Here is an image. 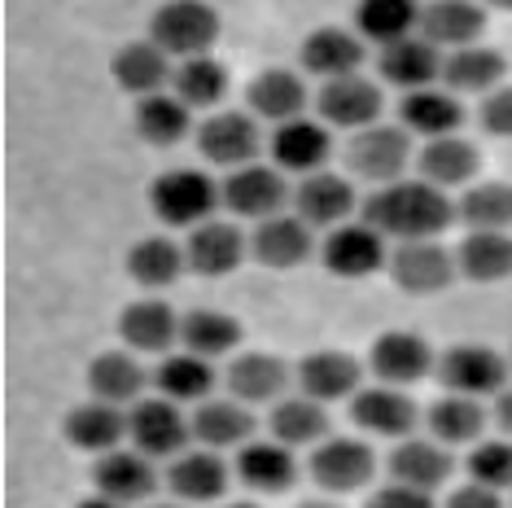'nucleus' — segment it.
I'll use <instances>...</instances> for the list:
<instances>
[{"instance_id":"nucleus-1","label":"nucleus","mask_w":512,"mask_h":508,"mask_svg":"<svg viewBox=\"0 0 512 508\" xmlns=\"http://www.w3.org/2000/svg\"><path fill=\"white\" fill-rule=\"evenodd\" d=\"M364 224L381 237H394L403 241H434L442 228L456 219L451 211V198L442 189L425 180H399V184H386V189L368 193L364 198Z\"/></svg>"},{"instance_id":"nucleus-2","label":"nucleus","mask_w":512,"mask_h":508,"mask_svg":"<svg viewBox=\"0 0 512 508\" xmlns=\"http://www.w3.org/2000/svg\"><path fill=\"white\" fill-rule=\"evenodd\" d=\"M219 184L211 176L193 167H176V171H162V176L149 184V206L167 228H202L211 224V215L219 211Z\"/></svg>"},{"instance_id":"nucleus-3","label":"nucleus","mask_w":512,"mask_h":508,"mask_svg":"<svg viewBox=\"0 0 512 508\" xmlns=\"http://www.w3.org/2000/svg\"><path fill=\"white\" fill-rule=\"evenodd\" d=\"M149 40L180 62L211 57V44L219 40V9L197 5V0H171L149 18Z\"/></svg>"},{"instance_id":"nucleus-4","label":"nucleus","mask_w":512,"mask_h":508,"mask_svg":"<svg viewBox=\"0 0 512 508\" xmlns=\"http://www.w3.org/2000/svg\"><path fill=\"white\" fill-rule=\"evenodd\" d=\"M407 163H412V141H407L403 127H390V123L364 127V132H355L351 145H346V167H351L359 180L381 184V189L399 184Z\"/></svg>"},{"instance_id":"nucleus-5","label":"nucleus","mask_w":512,"mask_h":508,"mask_svg":"<svg viewBox=\"0 0 512 508\" xmlns=\"http://www.w3.org/2000/svg\"><path fill=\"white\" fill-rule=\"evenodd\" d=\"M438 381L447 386V395H464V399H477L482 403L486 395H504V381H508V364L499 360L491 346H477V342H464V346H451L447 355L438 360Z\"/></svg>"},{"instance_id":"nucleus-6","label":"nucleus","mask_w":512,"mask_h":508,"mask_svg":"<svg viewBox=\"0 0 512 508\" xmlns=\"http://www.w3.org/2000/svg\"><path fill=\"white\" fill-rule=\"evenodd\" d=\"M197 149H202L206 163L215 167H254L259 158V123L254 114H241V110H219L211 114L202 127H197Z\"/></svg>"},{"instance_id":"nucleus-7","label":"nucleus","mask_w":512,"mask_h":508,"mask_svg":"<svg viewBox=\"0 0 512 508\" xmlns=\"http://www.w3.org/2000/svg\"><path fill=\"white\" fill-rule=\"evenodd\" d=\"M127 438H132L136 452L149 456V460L176 456L193 438V425L171 399H141L132 412H127Z\"/></svg>"},{"instance_id":"nucleus-8","label":"nucleus","mask_w":512,"mask_h":508,"mask_svg":"<svg viewBox=\"0 0 512 508\" xmlns=\"http://www.w3.org/2000/svg\"><path fill=\"white\" fill-rule=\"evenodd\" d=\"M316 110H320L324 127L364 132V127H377V119H381V88L364 75L329 79V84L316 92Z\"/></svg>"},{"instance_id":"nucleus-9","label":"nucleus","mask_w":512,"mask_h":508,"mask_svg":"<svg viewBox=\"0 0 512 508\" xmlns=\"http://www.w3.org/2000/svg\"><path fill=\"white\" fill-rule=\"evenodd\" d=\"M307 469H311V478H316L324 491L351 495V491H359V487H368L372 482L377 460H372V447L359 443V438H324L316 452H311Z\"/></svg>"},{"instance_id":"nucleus-10","label":"nucleus","mask_w":512,"mask_h":508,"mask_svg":"<svg viewBox=\"0 0 512 508\" xmlns=\"http://www.w3.org/2000/svg\"><path fill=\"white\" fill-rule=\"evenodd\" d=\"M390 276L403 294H442L451 281H456V259L438 246V241H403L399 250L390 254Z\"/></svg>"},{"instance_id":"nucleus-11","label":"nucleus","mask_w":512,"mask_h":508,"mask_svg":"<svg viewBox=\"0 0 512 508\" xmlns=\"http://www.w3.org/2000/svg\"><path fill=\"white\" fill-rule=\"evenodd\" d=\"M368 368L372 377L381 381V386H412V381H421L429 368H438L434 351H429V342L421 333H407V329H390L381 333L377 342H372L368 351Z\"/></svg>"},{"instance_id":"nucleus-12","label":"nucleus","mask_w":512,"mask_h":508,"mask_svg":"<svg viewBox=\"0 0 512 508\" xmlns=\"http://www.w3.org/2000/svg\"><path fill=\"white\" fill-rule=\"evenodd\" d=\"M219 198H224V206L232 215H241V219H276V215H285L281 206L289 198V189H285V176L276 167H241V171H232V176L219 184Z\"/></svg>"},{"instance_id":"nucleus-13","label":"nucleus","mask_w":512,"mask_h":508,"mask_svg":"<svg viewBox=\"0 0 512 508\" xmlns=\"http://www.w3.org/2000/svg\"><path fill=\"white\" fill-rule=\"evenodd\" d=\"M351 421L364 434L399 438L403 443V438H412L421 412H416V403L407 399L399 386H368V390H359V395L351 399Z\"/></svg>"},{"instance_id":"nucleus-14","label":"nucleus","mask_w":512,"mask_h":508,"mask_svg":"<svg viewBox=\"0 0 512 508\" xmlns=\"http://www.w3.org/2000/svg\"><path fill=\"white\" fill-rule=\"evenodd\" d=\"M320 263L333 276H372L386 259V241L368 224H342L320 241Z\"/></svg>"},{"instance_id":"nucleus-15","label":"nucleus","mask_w":512,"mask_h":508,"mask_svg":"<svg viewBox=\"0 0 512 508\" xmlns=\"http://www.w3.org/2000/svg\"><path fill=\"white\" fill-rule=\"evenodd\" d=\"M482 31H486L482 5H469V0H438V5L421 9V31H416V36L429 40L438 53L442 49L460 53V49H473Z\"/></svg>"},{"instance_id":"nucleus-16","label":"nucleus","mask_w":512,"mask_h":508,"mask_svg":"<svg viewBox=\"0 0 512 508\" xmlns=\"http://www.w3.org/2000/svg\"><path fill=\"white\" fill-rule=\"evenodd\" d=\"M355 211V189L333 171H316L294 189V215L307 228H342L346 215Z\"/></svg>"},{"instance_id":"nucleus-17","label":"nucleus","mask_w":512,"mask_h":508,"mask_svg":"<svg viewBox=\"0 0 512 508\" xmlns=\"http://www.w3.org/2000/svg\"><path fill=\"white\" fill-rule=\"evenodd\" d=\"M298 62H302V71L320 75L324 84H329V79L359 75V66H364V40L342 27H320L302 40Z\"/></svg>"},{"instance_id":"nucleus-18","label":"nucleus","mask_w":512,"mask_h":508,"mask_svg":"<svg viewBox=\"0 0 512 508\" xmlns=\"http://www.w3.org/2000/svg\"><path fill=\"white\" fill-rule=\"evenodd\" d=\"M250 237H241L237 224H224V219H211V224L193 228L189 241H184V259L197 276H228L246 259Z\"/></svg>"},{"instance_id":"nucleus-19","label":"nucleus","mask_w":512,"mask_h":508,"mask_svg":"<svg viewBox=\"0 0 512 508\" xmlns=\"http://www.w3.org/2000/svg\"><path fill=\"white\" fill-rule=\"evenodd\" d=\"M333 154V136L329 127L316 123V119H294L285 127H276L272 136V158L281 171H302V180L316 176V171L329 163Z\"/></svg>"},{"instance_id":"nucleus-20","label":"nucleus","mask_w":512,"mask_h":508,"mask_svg":"<svg viewBox=\"0 0 512 508\" xmlns=\"http://www.w3.org/2000/svg\"><path fill=\"white\" fill-rule=\"evenodd\" d=\"M246 101H250V114L254 119H267L276 127L294 123V119H307V84L294 75V71H263L250 79L246 88Z\"/></svg>"},{"instance_id":"nucleus-21","label":"nucleus","mask_w":512,"mask_h":508,"mask_svg":"<svg viewBox=\"0 0 512 508\" xmlns=\"http://www.w3.org/2000/svg\"><path fill=\"white\" fill-rule=\"evenodd\" d=\"M92 482H97V495H106L114 504H136L158 491V473L149 465V456H141V452L101 456L97 469H92Z\"/></svg>"},{"instance_id":"nucleus-22","label":"nucleus","mask_w":512,"mask_h":508,"mask_svg":"<svg viewBox=\"0 0 512 508\" xmlns=\"http://www.w3.org/2000/svg\"><path fill=\"white\" fill-rule=\"evenodd\" d=\"M311 228L302 224L298 215H276L263 219L250 233V254L263 263V268H298V263L311 259Z\"/></svg>"},{"instance_id":"nucleus-23","label":"nucleus","mask_w":512,"mask_h":508,"mask_svg":"<svg viewBox=\"0 0 512 508\" xmlns=\"http://www.w3.org/2000/svg\"><path fill=\"white\" fill-rule=\"evenodd\" d=\"M110 75H114V84H119L123 92H132V97H158L162 84L167 79H176L171 75V57L158 49L154 40H132V44H123L119 53H114V62H110Z\"/></svg>"},{"instance_id":"nucleus-24","label":"nucleus","mask_w":512,"mask_h":508,"mask_svg":"<svg viewBox=\"0 0 512 508\" xmlns=\"http://www.w3.org/2000/svg\"><path fill=\"white\" fill-rule=\"evenodd\" d=\"M460 123H464V106L456 101V92H442V88L403 92V101H399V127L403 132L442 141V136H456Z\"/></svg>"},{"instance_id":"nucleus-25","label":"nucleus","mask_w":512,"mask_h":508,"mask_svg":"<svg viewBox=\"0 0 512 508\" xmlns=\"http://www.w3.org/2000/svg\"><path fill=\"white\" fill-rule=\"evenodd\" d=\"M390 478L399 487L434 495L451 478V456L442 452V443H434V438H403L390 452Z\"/></svg>"},{"instance_id":"nucleus-26","label":"nucleus","mask_w":512,"mask_h":508,"mask_svg":"<svg viewBox=\"0 0 512 508\" xmlns=\"http://www.w3.org/2000/svg\"><path fill=\"white\" fill-rule=\"evenodd\" d=\"M224 386L237 403H276L289 386V368L276 360V355H263V351H246L228 364L224 373Z\"/></svg>"},{"instance_id":"nucleus-27","label":"nucleus","mask_w":512,"mask_h":508,"mask_svg":"<svg viewBox=\"0 0 512 508\" xmlns=\"http://www.w3.org/2000/svg\"><path fill=\"white\" fill-rule=\"evenodd\" d=\"M298 390L316 403H337L359 395V364L342 351H316L298 364Z\"/></svg>"},{"instance_id":"nucleus-28","label":"nucleus","mask_w":512,"mask_h":508,"mask_svg":"<svg viewBox=\"0 0 512 508\" xmlns=\"http://www.w3.org/2000/svg\"><path fill=\"white\" fill-rule=\"evenodd\" d=\"M119 338L132 346V351L162 355V351H171V342L180 338V316L167 303H158V298H145V303L123 307Z\"/></svg>"},{"instance_id":"nucleus-29","label":"nucleus","mask_w":512,"mask_h":508,"mask_svg":"<svg viewBox=\"0 0 512 508\" xmlns=\"http://www.w3.org/2000/svg\"><path fill=\"white\" fill-rule=\"evenodd\" d=\"M442 57L434 44L412 36L394 49H381V79L403 92H421V88H434V79H442Z\"/></svg>"},{"instance_id":"nucleus-30","label":"nucleus","mask_w":512,"mask_h":508,"mask_svg":"<svg viewBox=\"0 0 512 508\" xmlns=\"http://www.w3.org/2000/svg\"><path fill=\"white\" fill-rule=\"evenodd\" d=\"M355 31L359 40L377 44V49H394L421 31V9L407 0H368L355 9Z\"/></svg>"},{"instance_id":"nucleus-31","label":"nucleus","mask_w":512,"mask_h":508,"mask_svg":"<svg viewBox=\"0 0 512 508\" xmlns=\"http://www.w3.org/2000/svg\"><path fill=\"white\" fill-rule=\"evenodd\" d=\"M237 478L254 491L281 495L298 482V460L285 443H246L237 452Z\"/></svg>"},{"instance_id":"nucleus-32","label":"nucleus","mask_w":512,"mask_h":508,"mask_svg":"<svg viewBox=\"0 0 512 508\" xmlns=\"http://www.w3.org/2000/svg\"><path fill=\"white\" fill-rule=\"evenodd\" d=\"M167 487L171 495H180L184 504H206V500H219L228 491V465L219 460L215 452H184L176 456V465L167 473Z\"/></svg>"},{"instance_id":"nucleus-33","label":"nucleus","mask_w":512,"mask_h":508,"mask_svg":"<svg viewBox=\"0 0 512 508\" xmlns=\"http://www.w3.org/2000/svg\"><path fill=\"white\" fill-rule=\"evenodd\" d=\"M189 425H193L197 443L211 447V452H219V447H241L254 434V417L246 412V403H237V399H206V403H197V412L189 417Z\"/></svg>"},{"instance_id":"nucleus-34","label":"nucleus","mask_w":512,"mask_h":508,"mask_svg":"<svg viewBox=\"0 0 512 508\" xmlns=\"http://www.w3.org/2000/svg\"><path fill=\"white\" fill-rule=\"evenodd\" d=\"M66 438L84 452H114V447L127 438V412H119L114 403H101V399H88L66 417Z\"/></svg>"},{"instance_id":"nucleus-35","label":"nucleus","mask_w":512,"mask_h":508,"mask_svg":"<svg viewBox=\"0 0 512 508\" xmlns=\"http://www.w3.org/2000/svg\"><path fill=\"white\" fill-rule=\"evenodd\" d=\"M416 171H421L425 184L434 189H456V184H469L477 176V149L464 141V136H442V141H429L416 158Z\"/></svg>"},{"instance_id":"nucleus-36","label":"nucleus","mask_w":512,"mask_h":508,"mask_svg":"<svg viewBox=\"0 0 512 508\" xmlns=\"http://www.w3.org/2000/svg\"><path fill=\"white\" fill-rule=\"evenodd\" d=\"M184 268H189V259H184V250L167 237H145L127 250V272H132V281L145 285V290H167V285H176Z\"/></svg>"},{"instance_id":"nucleus-37","label":"nucleus","mask_w":512,"mask_h":508,"mask_svg":"<svg viewBox=\"0 0 512 508\" xmlns=\"http://www.w3.org/2000/svg\"><path fill=\"white\" fill-rule=\"evenodd\" d=\"M158 399L171 403H206V395L215 390V368L211 360H197V355H167L154 373Z\"/></svg>"},{"instance_id":"nucleus-38","label":"nucleus","mask_w":512,"mask_h":508,"mask_svg":"<svg viewBox=\"0 0 512 508\" xmlns=\"http://www.w3.org/2000/svg\"><path fill=\"white\" fill-rule=\"evenodd\" d=\"M180 342L189 355H197V360H219V355H228L232 346H241V325L232 316H224V311L197 307L180 320Z\"/></svg>"},{"instance_id":"nucleus-39","label":"nucleus","mask_w":512,"mask_h":508,"mask_svg":"<svg viewBox=\"0 0 512 508\" xmlns=\"http://www.w3.org/2000/svg\"><path fill=\"white\" fill-rule=\"evenodd\" d=\"M88 390H92V399L123 408V403H132L145 390V368L123 351H106L88 364Z\"/></svg>"},{"instance_id":"nucleus-40","label":"nucleus","mask_w":512,"mask_h":508,"mask_svg":"<svg viewBox=\"0 0 512 508\" xmlns=\"http://www.w3.org/2000/svg\"><path fill=\"white\" fill-rule=\"evenodd\" d=\"M272 438L285 447H311V443H324L329 438V412L324 403L298 395V399H281L272 408Z\"/></svg>"},{"instance_id":"nucleus-41","label":"nucleus","mask_w":512,"mask_h":508,"mask_svg":"<svg viewBox=\"0 0 512 508\" xmlns=\"http://www.w3.org/2000/svg\"><path fill=\"white\" fill-rule=\"evenodd\" d=\"M456 219L469 233H508L512 228V184H499V180L473 184L456 202Z\"/></svg>"},{"instance_id":"nucleus-42","label":"nucleus","mask_w":512,"mask_h":508,"mask_svg":"<svg viewBox=\"0 0 512 508\" xmlns=\"http://www.w3.org/2000/svg\"><path fill=\"white\" fill-rule=\"evenodd\" d=\"M504 71H508L504 53L482 49V44L447 53V62H442V79H447L451 92H486V97H491L495 84L504 79Z\"/></svg>"},{"instance_id":"nucleus-43","label":"nucleus","mask_w":512,"mask_h":508,"mask_svg":"<svg viewBox=\"0 0 512 508\" xmlns=\"http://www.w3.org/2000/svg\"><path fill=\"white\" fill-rule=\"evenodd\" d=\"M425 425H429V434H434V443L460 447V443H473V438L486 430V408L464 395H442L434 408L425 412Z\"/></svg>"},{"instance_id":"nucleus-44","label":"nucleus","mask_w":512,"mask_h":508,"mask_svg":"<svg viewBox=\"0 0 512 508\" xmlns=\"http://www.w3.org/2000/svg\"><path fill=\"white\" fill-rule=\"evenodd\" d=\"M456 268L469 281H504L512 276V237L508 233H469L456 250Z\"/></svg>"},{"instance_id":"nucleus-45","label":"nucleus","mask_w":512,"mask_h":508,"mask_svg":"<svg viewBox=\"0 0 512 508\" xmlns=\"http://www.w3.org/2000/svg\"><path fill=\"white\" fill-rule=\"evenodd\" d=\"M189 127H193V114L180 97L158 92V97L136 101V132H141L149 145H158V149L180 145L184 136H189Z\"/></svg>"},{"instance_id":"nucleus-46","label":"nucleus","mask_w":512,"mask_h":508,"mask_svg":"<svg viewBox=\"0 0 512 508\" xmlns=\"http://www.w3.org/2000/svg\"><path fill=\"white\" fill-rule=\"evenodd\" d=\"M171 84H176V97L189 110H211V106H219V101L228 97V71H224V62H215V57L180 62Z\"/></svg>"},{"instance_id":"nucleus-47","label":"nucleus","mask_w":512,"mask_h":508,"mask_svg":"<svg viewBox=\"0 0 512 508\" xmlns=\"http://www.w3.org/2000/svg\"><path fill=\"white\" fill-rule=\"evenodd\" d=\"M469 478L486 491L512 487V443H477L469 452Z\"/></svg>"},{"instance_id":"nucleus-48","label":"nucleus","mask_w":512,"mask_h":508,"mask_svg":"<svg viewBox=\"0 0 512 508\" xmlns=\"http://www.w3.org/2000/svg\"><path fill=\"white\" fill-rule=\"evenodd\" d=\"M477 123H482V132L512 141V88H495L477 110Z\"/></svg>"},{"instance_id":"nucleus-49","label":"nucleus","mask_w":512,"mask_h":508,"mask_svg":"<svg viewBox=\"0 0 512 508\" xmlns=\"http://www.w3.org/2000/svg\"><path fill=\"white\" fill-rule=\"evenodd\" d=\"M368 508H438V504H434V495L399 487V482H394V487H381L377 495H372Z\"/></svg>"},{"instance_id":"nucleus-50","label":"nucleus","mask_w":512,"mask_h":508,"mask_svg":"<svg viewBox=\"0 0 512 508\" xmlns=\"http://www.w3.org/2000/svg\"><path fill=\"white\" fill-rule=\"evenodd\" d=\"M447 508H504V500H499V491H486L477 482H469V487H460L451 495Z\"/></svg>"},{"instance_id":"nucleus-51","label":"nucleus","mask_w":512,"mask_h":508,"mask_svg":"<svg viewBox=\"0 0 512 508\" xmlns=\"http://www.w3.org/2000/svg\"><path fill=\"white\" fill-rule=\"evenodd\" d=\"M495 421H499V430H504V434L512 438V386L495 399Z\"/></svg>"},{"instance_id":"nucleus-52","label":"nucleus","mask_w":512,"mask_h":508,"mask_svg":"<svg viewBox=\"0 0 512 508\" xmlns=\"http://www.w3.org/2000/svg\"><path fill=\"white\" fill-rule=\"evenodd\" d=\"M79 508H127V504H114V500H106V495H92V500H84Z\"/></svg>"},{"instance_id":"nucleus-53","label":"nucleus","mask_w":512,"mask_h":508,"mask_svg":"<svg viewBox=\"0 0 512 508\" xmlns=\"http://www.w3.org/2000/svg\"><path fill=\"white\" fill-rule=\"evenodd\" d=\"M298 508H337L333 500H307V504H298Z\"/></svg>"},{"instance_id":"nucleus-54","label":"nucleus","mask_w":512,"mask_h":508,"mask_svg":"<svg viewBox=\"0 0 512 508\" xmlns=\"http://www.w3.org/2000/svg\"><path fill=\"white\" fill-rule=\"evenodd\" d=\"M228 508H254V504H228Z\"/></svg>"},{"instance_id":"nucleus-55","label":"nucleus","mask_w":512,"mask_h":508,"mask_svg":"<svg viewBox=\"0 0 512 508\" xmlns=\"http://www.w3.org/2000/svg\"><path fill=\"white\" fill-rule=\"evenodd\" d=\"M154 508H171V504H154Z\"/></svg>"}]
</instances>
